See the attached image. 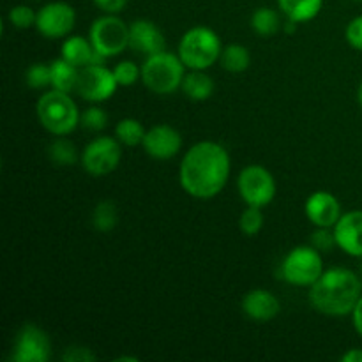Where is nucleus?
Instances as JSON below:
<instances>
[{
    "label": "nucleus",
    "mask_w": 362,
    "mask_h": 362,
    "mask_svg": "<svg viewBox=\"0 0 362 362\" xmlns=\"http://www.w3.org/2000/svg\"><path fill=\"white\" fill-rule=\"evenodd\" d=\"M230 156L216 141H198L184 154L179 168L182 189L198 200L218 197L230 177Z\"/></svg>",
    "instance_id": "obj_1"
},
{
    "label": "nucleus",
    "mask_w": 362,
    "mask_h": 362,
    "mask_svg": "<svg viewBox=\"0 0 362 362\" xmlns=\"http://www.w3.org/2000/svg\"><path fill=\"white\" fill-rule=\"evenodd\" d=\"M310 303L327 317H345L354 313L362 297V283L356 272L332 267L310 286Z\"/></svg>",
    "instance_id": "obj_2"
},
{
    "label": "nucleus",
    "mask_w": 362,
    "mask_h": 362,
    "mask_svg": "<svg viewBox=\"0 0 362 362\" xmlns=\"http://www.w3.org/2000/svg\"><path fill=\"white\" fill-rule=\"evenodd\" d=\"M35 113L41 126L55 136H66L73 133L80 124L81 117L69 92H60L55 88L37 99Z\"/></svg>",
    "instance_id": "obj_3"
},
{
    "label": "nucleus",
    "mask_w": 362,
    "mask_h": 362,
    "mask_svg": "<svg viewBox=\"0 0 362 362\" xmlns=\"http://www.w3.org/2000/svg\"><path fill=\"white\" fill-rule=\"evenodd\" d=\"M221 52V39L209 27L189 28L179 42L180 60L184 66L194 71L209 69L216 60H219Z\"/></svg>",
    "instance_id": "obj_4"
},
{
    "label": "nucleus",
    "mask_w": 362,
    "mask_h": 362,
    "mask_svg": "<svg viewBox=\"0 0 362 362\" xmlns=\"http://www.w3.org/2000/svg\"><path fill=\"white\" fill-rule=\"evenodd\" d=\"M184 62L179 55L165 52L147 57L141 66V80L145 87L154 94H172L177 88L182 87L184 80Z\"/></svg>",
    "instance_id": "obj_5"
},
{
    "label": "nucleus",
    "mask_w": 362,
    "mask_h": 362,
    "mask_svg": "<svg viewBox=\"0 0 362 362\" xmlns=\"http://www.w3.org/2000/svg\"><path fill=\"white\" fill-rule=\"evenodd\" d=\"M324 274V260L313 246H297L281 262V279L293 286H311Z\"/></svg>",
    "instance_id": "obj_6"
},
{
    "label": "nucleus",
    "mask_w": 362,
    "mask_h": 362,
    "mask_svg": "<svg viewBox=\"0 0 362 362\" xmlns=\"http://www.w3.org/2000/svg\"><path fill=\"white\" fill-rule=\"evenodd\" d=\"M88 37L92 46L110 59L129 46V27L117 14H106L94 20Z\"/></svg>",
    "instance_id": "obj_7"
},
{
    "label": "nucleus",
    "mask_w": 362,
    "mask_h": 362,
    "mask_svg": "<svg viewBox=\"0 0 362 362\" xmlns=\"http://www.w3.org/2000/svg\"><path fill=\"white\" fill-rule=\"evenodd\" d=\"M237 187L240 198L253 207H265L276 197L274 177L260 165L246 166L237 179Z\"/></svg>",
    "instance_id": "obj_8"
},
{
    "label": "nucleus",
    "mask_w": 362,
    "mask_h": 362,
    "mask_svg": "<svg viewBox=\"0 0 362 362\" xmlns=\"http://www.w3.org/2000/svg\"><path fill=\"white\" fill-rule=\"evenodd\" d=\"M122 158V148L117 138L98 136L81 152V166L94 177L115 172Z\"/></svg>",
    "instance_id": "obj_9"
},
{
    "label": "nucleus",
    "mask_w": 362,
    "mask_h": 362,
    "mask_svg": "<svg viewBox=\"0 0 362 362\" xmlns=\"http://www.w3.org/2000/svg\"><path fill=\"white\" fill-rule=\"evenodd\" d=\"M117 87H119V83H117L113 71H110L106 66H92V64H88V66L80 67L74 90L85 101L103 103L115 94Z\"/></svg>",
    "instance_id": "obj_10"
},
{
    "label": "nucleus",
    "mask_w": 362,
    "mask_h": 362,
    "mask_svg": "<svg viewBox=\"0 0 362 362\" xmlns=\"http://www.w3.org/2000/svg\"><path fill=\"white\" fill-rule=\"evenodd\" d=\"M76 23V11L66 2L45 4L37 11L35 28L41 35L48 39H60L71 34Z\"/></svg>",
    "instance_id": "obj_11"
},
{
    "label": "nucleus",
    "mask_w": 362,
    "mask_h": 362,
    "mask_svg": "<svg viewBox=\"0 0 362 362\" xmlns=\"http://www.w3.org/2000/svg\"><path fill=\"white\" fill-rule=\"evenodd\" d=\"M52 357V343L39 325L25 324L14 339V362H48Z\"/></svg>",
    "instance_id": "obj_12"
},
{
    "label": "nucleus",
    "mask_w": 362,
    "mask_h": 362,
    "mask_svg": "<svg viewBox=\"0 0 362 362\" xmlns=\"http://www.w3.org/2000/svg\"><path fill=\"white\" fill-rule=\"evenodd\" d=\"M141 145L152 159L165 161V159H172L179 154V151L182 148V136L175 127L159 124L147 131Z\"/></svg>",
    "instance_id": "obj_13"
},
{
    "label": "nucleus",
    "mask_w": 362,
    "mask_h": 362,
    "mask_svg": "<svg viewBox=\"0 0 362 362\" xmlns=\"http://www.w3.org/2000/svg\"><path fill=\"white\" fill-rule=\"evenodd\" d=\"M308 219L317 228H334L336 223L341 218V204L338 198L329 191H317L311 194L304 205Z\"/></svg>",
    "instance_id": "obj_14"
},
{
    "label": "nucleus",
    "mask_w": 362,
    "mask_h": 362,
    "mask_svg": "<svg viewBox=\"0 0 362 362\" xmlns=\"http://www.w3.org/2000/svg\"><path fill=\"white\" fill-rule=\"evenodd\" d=\"M129 46L145 57L166 49V39L161 28L151 20H136L129 25Z\"/></svg>",
    "instance_id": "obj_15"
},
{
    "label": "nucleus",
    "mask_w": 362,
    "mask_h": 362,
    "mask_svg": "<svg viewBox=\"0 0 362 362\" xmlns=\"http://www.w3.org/2000/svg\"><path fill=\"white\" fill-rule=\"evenodd\" d=\"M336 244L339 250L356 258H362V211L346 212L334 225Z\"/></svg>",
    "instance_id": "obj_16"
},
{
    "label": "nucleus",
    "mask_w": 362,
    "mask_h": 362,
    "mask_svg": "<svg viewBox=\"0 0 362 362\" xmlns=\"http://www.w3.org/2000/svg\"><path fill=\"white\" fill-rule=\"evenodd\" d=\"M243 310L251 320L269 322L278 317L281 304L274 293L264 288H257L246 293V297L243 299Z\"/></svg>",
    "instance_id": "obj_17"
},
{
    "label": "nucleus",
    "mask_w": 362,
    "mask_h": 362,
    "mask_svg": "<svg viewBox=\"0 0 362 362\" xmlns=\"http://www.w3.org/2000/svg\"><path fill=\"white\" fill-rule=\"evenodd\" d=\"M278 7L286 20L296 23L315 20L324 7V0H278Z\"/></svg>",
    "instance_id": "obj_18"
},
{
    "label": "nucleus",
    "mask_w": 362,
    "mask_h": 362,
    "mask_svg": "<svg viewBox=\"0 0 362 362\" xmlns=\"http://www.w3.org/2000/svg\"><path fill=\"white\" fill-rule=\"evenodd\" d=\"M182 92L193 101H205L214 92V80L205 71H194L187 73L182 80Z\"/></svg>",
    "instance_id": "obj_19"
},
{
    "label": "nucleus",
    "mask_w": 362,
    "mask_h": 362,
    "mask_svg": "<svg viewBox=\"0 0 362 362\" xmlns=\"http://www.w3.org/2000/svg\"><path fill=\"white\" fill-rule=\"evenodd\" d=\"M92 52H94V46L90 39H85L81 35H71L62 45V59L76 67L87 66L90 62Z\"/></svg>",
    "instance_id": "obj_20"
},
{
    "label": "nucleus",
    "mask_w": 362,
    "mask_h": 362,
    "mask_svg": "<svg viewBox=\"0 0 362 362\" xmlns=\"http://www.w3.org/2000/svg\"><path fill=\"white\" fill-rule=\"evenodd\" d=\"M52 67V87L60 92H71L76 88L80 67L73 66L66 59H57L49 64Z\"/></svg>",
    "instance_id": "obj_21"
},
{
    "label": "nucleus",
    "mask_w": 362,
    "mask_h": 362,
    "mask_svg": "<svg viewBox=\"0 0 362 362\" xmlns=\"http://www.w3.org/2000/svg\"><path fill=\"white\" fill-rule=\"evenodd\" d=\"M221 67L228 73H244L251 64L250 49L243 45H228L219 57Z\"/></svg>",
    "instance_id": "obj_22"
},
{
    "label": "nucleus",
    "mask_w": 362,
    "mask_h": 362,
    "mask_svg": "<svg viewBox=\"0 0 362 362\" xmlns=\"http://www.w3.org/2000/svg\"><path fill=\"white\" fill-rule=\"evenodd\" d=\"M281 27V18L276 9L271 7H258L251 14V28L260 35H272Z\"/></svg>",
    "instance_id": "obj_23"
},
{
    "label": "nucleus",
    "mask_w": 362,
    "mask_h": 362,
    "mask_svg": "<svg viewBox=\"0 0 362 362\" xmlns=\"http://www.w3.org/2000/svg\"><path fill=\"white\" fill-rule=\"evenodd\" d=\"M145 134H147V131L144 129L141 122L136 119H122L115 126L117 140L122 145H127V147H136V145L144 144Z\"/></svg>",
    "instance_id": "obj_24"
},
{
    "label": "nucleus",
    "mask_w": 362,
    "mask_h": 362,
    "mask_svg": "<svg viewBox=\"0 0 362 362\" xmlns=\"http://www.w3.org/2000/svg\"><path fill=\"white\" fill-rule=\"evenodd\" d=\"M119 223V211H117V205L113 202L105 200L99 202L95 205L94 212H92V226H94L98 232H110L113 230Z\"/></svg>",
    "instance_id": "obj_25"
},
{
    "label": "nucleus",
    "mask_w": 362,
    "mask_h": 362,
    "mask_svg": "<svg viewBox=\"0 0 362 362\" xmlns=\"http://www.w3.org/2000/svg\"><path fill=\"white\" fill-rule=\"evenodd\" d=\"M48 154L49 159H52L55 165L60 166H69L78 161L76 147H74L73 141H69L67 138H57V140H53L48 148Z\"/></svg>",
    "instance_id": "obj_26"
},
{
    "label": "nucleus",
    "mask_w": 362,
    "mask_h": 362,
    "mask_svg": "<svg viewBox=\"0 0 362 362\" xmlns=\"http://www.w3.org/2000/svg\"><path fill=\"white\" fill-rule=\"evenodd\" d=\"M239 226L243 230L244 235L255 237L262 228H264V214H262V207H253L247 205L246 211L240 214Z\"/></svg>",
    "instance_id": "obj_27"
},
{
    "label": "nucleus",
    "mask_w": 362,
    "mask_h": 362,
    "mask_svg": "<svg viewBox=\"0 0 362 362\" xmlns=\"http://www.w3.org/2000/svg\"><path fill=\"white\" fill-rule=\"evenodd\" d=\"M27 85L32 88H46L52 85V67L48 64L35 62L25 73Z\"/></svg>",
    "instance_id": "obj_28"
},
{
    "label": "nucleus",
    "mask_w": 362,
    "mask_h": 362,
    "mask_svg": "<svg viewBox=\"0 0 362 362\" xmlns=\"http://www.w3.org/2000/svg\"><path fill=\"white\" fill-rule=\"evenodd\" d=\"M113 74L117 78V83L119 87H131V85L136 83L141 76V69L131 60H124V62L117 64Z\"/></svg>",
    "instance_id": "obj_29"
},
{
    "label": "nucleus",
    "mask_w": 362,
    "mask_h": 362,
    "mask_svg": "<svg viewBox=\"0 0 362 362\" xmlns=\"http://www.w3.org/2000/svg\"><path fill=\"white\" fill-rule=\"evenodd\" d=\"M80 124L88 131H103L108 126V113L99 106H90L81 113Z\"/></svg>",
    "instance_id": "obj_30"
},
{
    "label": "nucleus",
    "mask_w": 362,
    "mask_h": 362,
    "mask_svg": "<svg viewBox=\"0 0 362 362\" xmlns=\"http://www.w3.org/2000/svg\"><path fill=\"white\" fill-rule=\"evenodd\" d=\"M7 18H9V23L13 25V27L25 30V28L35 27L37 13H35L34 9H30L28 6H16L9 11Z\"/></svg>",
    "instance_id": "obj_31"
},
{
    "label": "nucleus",
    "mask_w": 362,
    "mask_h": 362,
    "mask_svg": "<svg viewBox=\"0 0 362 362\" xmlns=\"http://www.w3.org/2000/svg\"><path fill=\"white\" fill-rule=\"evenodd\" d=\"M311 246L315 250H318L320 253H329V251L334 250L338 244H336L334 230L331 232V228H318L317 232H313L311 235Z\"/></svg>",
    "instance_id": "obj_32"
},
{
    "label": "nucleus",
    "mask_w": 362,
    "mask_h": 362,
    "mask_svg": "<svg viewBox=\"0 0 362 362\" xmlns=\"http://www.w3.org/2000/svg\"><path fill=\"white\" fill-rule=\"evenodd\" d=\"M345 37L352 48L362 52V14L350 21L349 27H346L345 30Z\"/></svg>",
    "instance_id": "obj_33"
},
{
    "label": "nucleus",
    "mask_w": 362,
    "mask_h": 362,
    "mask_svg": "<svg viewBox=\"0 0 362 362\" xmlns=\"http://www.w3.org/2000/svg\"><path fill=\"white\" fill-rule=\"evenodd\" d=\"M62 359L66 362H90L95 359V356L87 346H69L62 354Z\"/></svg>",
    "instance_id": "obj_34"
},
{
    "label": "nucleus",
    "mask_w": 362,
    "mask_h": 362,
    "mask_svg": "<svg viewBox=\"0 0 362 362\" xmlns=\"http://www.w3.org/2000/svg\"><path fill=\"white\" fill-rule=\"evenodd\" d=\"M106 14H117L127 6V0H92Z\"/></svg>",
    "instance_id": "obj_35"
},
{
    "label": "nucleus",
    "mask_w": 362,
    "mask_h": 362,
    "mask_svg": "<svg viewBox=\"0 0 362 362\" xmlns=\"http://www.w3.org/2000/svg\"><path fill=\"white\" fill-rule=\"evenodd\" d=\"M352 315H354V327H356V331L362 336V297L359 299V303H357L356 310H354Z\"/></svg>",
    "instance_id": "obj_36"
},
{
    "label": "nucleus",
    "mask_w": 362,
    "mask_h": 362,
    "mask_svg": "<svg viewBox=\"0 0 362 362\" xmlns=\"http://www.w3.org/2000/svg\"><path fill=\"white\" fill-rule=\"evenodd\" d=\"M341 361L343 362H362V350L361 349L349 350V352L343 354Z\"/></svg>",
    "instance_id": "obj_37"
},
{
    "label": "nucleus",
    "mask_w": 362,
    "mask_h": 362,
    "mask_svg": "<svg viewBox=\"0 0 362 362\" xmlns=\"http://www.w3.org/2000/svg\"><path fill=\"white\" fill-rule=\"evenodd\" d=\"M357 99H359V105L362 106V83H361V87H359V92H357Z\"/></svg>",
    "instance_id": "obj_38"
},
{
    "label": "nucleus",
    "mask_w": 362,
    "mask_h": 362,
    "mask_svg": "<svg viewBox=\"0 0 362 362\" xmlns=\"http://www.w3.org/2000/svg\"><path fill=\"white\" fill-rule=\"evenodd\" d=\"M361 276H362V264H361Z\"/></svg>",
    "instance_id": "obj_39"
},
{
    "label": "nucleus",
    "mask_w": 362,
    "mask_h": 362,
    "mask_svg": "<svg viewBox=\"0 0 362 362\" xmlns=\"http://www.w3.org/2000/svg\"><path fill=\"white\" fill-rule=\"evenodd\" d=\"M356 2H362V0H356Z\"/></svg>",
    "instance_id": "obj_40"
},
{
    "label": "nucleus",
    "mask_w": 362,
    "mask_h": 362,
    "mask_svg": "<svg viewBox=\"0 0 362 362\" xmlns=\"http://www.w3.org/2000/svg\"><path fill=\"white\" fill-rule=\"evenodd\" d=\"M34 2H37V0H34Z\"/></svg>",
    "instance_id": "obj_41"
}]
</instances>
